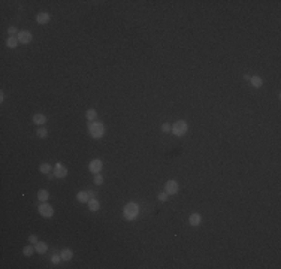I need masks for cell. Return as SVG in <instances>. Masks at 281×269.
<instances>
[{
  "instance_id": "cell-11",
  "label": "cell",
  "mask_w": 281,
  "mask_h": 269,
  "mask_svg": "<svg viewBox=\"0 0 281 269\" xmlns=\"http://www.w3.org/2000/svg\"><path fill=\"white\" fill-rule=\"evenodd\" d=\"M34 250H36V253L43 254V253L48 250V245H47L45 242H36V244H34Z\"/></svg>"
},
{
  "instance_id": "cell-9",
  "label": "cell",
  "mask_w": 281,
  "mask_h": 269,
  "mask_svg": "<svg viewBox=\"0 0 281 269\" xmlns=\"http://www.w3.org/2000/svg\"><path fill=\"white\" fill-rule=\"evenodd\" d=\"M36 21H38L39 24H47V23L49 21V13H47V12L38 13V17H36Z\"/></svg>"
},
{
  "instance_id": "cell-27",
  "label": "cell",
  "mask_w": 281,
  "mask_h": 269,
  "mask_svg": "<svg viewBox=\"0 0 281 269\" xmlns=\"http://www.w3.org/2000/svg\"><path fill=\"white\" fill-rule=\"evenodd\" d=\"M28 241L33 242V244H36V242H38V236H36V235H30V236H28Z\"/></svg>"
},
{
  "instance_id": "cell-28",
  "label": "cell",
  "mask_w": 281,
  "mask_h": 269,
  "mask_svg": "<svg viewBox=\"0 0 281 269\" xmlns=\"http://www.w3.org/2000/svg\"><path fill=\"white\" fill-rule=\"evenodd\" d=\"M8 32H9V36H14V34L17 33V28H15V27H9Z\"/></svg>"
},
{
  "instance_id": "cell-3",
  "label": "cell",
  "mask_w": 281,
  "mask_h": 269,
  "mask_svg": "<svg viewBox=\"0 0 281 269\" xmlns=\"http://www.w3.org/2000/svg\"><path fill=\"white\" fill-rule=\"evenodd\" d=\"M171 132L177 136H183V134L187 132V123L185 121H177L173 126H172Z\"/></svg>"
},
{
  "instance_id": "cell-12",
  "label": "cell",
  "mask_w": 281,
  "mask_h": 269,
  "mask_svg": "<svg viewBox=\"0 0 281 269\" xmlns=\"http://www.w3.org/2000/svg\"><path fill=\"white\" fill-rule=\"evenodd\" d=\"M200 221H202V217H200L199 214H192L190 217H188V223H190L192 226H199Z\"/></svg>"
},
{
  "instance_id": "cell-7",
  "label": "cell",
  "mask_w": 281,
  "mask_h": 269,
  "mask_svg": "<svg viewBox=\"0 0 281 269\" xmlns=\"http://www.w3.org/2000/svg\"><path fill=\"white\" fill-rule=\"evenodd\" d=\"M17 38H18V40H20L21 43H30V40H32V33L27 32V30H23V32L18 33Z\"/></svg>"
},
{
  "instance_id": "cell-8",
  "label": "cell",
  "mask_w": 281,
  "mask_h": 269,
  "mask_svg": "<svg viewBox=\"0 0 281 269\" xmlns=\"http://www.w3.org/2000/svg\"><path fill=\"white\" fill-rule=\"evenodd\" d=\"M102 166H103V163L100 160H93L90 163V170H91L93 174H99V172L102 170Z\"/></svg>"
},
{
  "instance_id": "cell-16",
  "label": "cell",
  "mask_w": 281,
  "mask_h": 269,
  "mask_svg": "<svg viewBox=\"0 0 281 269\" xmlns=\"http://www.w3.org/2000/svg\"><path fill=\"white\" fill-rule=\"evenodd\" d=\"M48 197H49V193L47 190H39V191H38V199L41 202H47Z\"/></svg>"
},
{
  "instance_id": "cell-6",
  "label": "cell",
  "mask_w": 281,
  "mask_h": 269,
  "mask_svg": "<svg viewBox=\"0 0 281 269\" xmlns=\"http://www.w3.org/2000/svg\"><path fill=\"white\" fill-rule=\"evenodd\" d=\"M54 175L57 176V178H64V176L68 175V169H66V166H63L62 163H57L55 168H54Z\"/></svg>"
},
{
  "instance_id": "cell-1",
  "label": "cell",
  "mask_w": 281,
  "mask_h": 269,
  "mask_svg": "<svg viewBox=\"0 0 281 269\" xmlns=\"http://www.w3.org/2000/svg\"><path fill=\"white\" fill-rule=\"evenodd\" d=\"M123 214L126 220H133L138 214H139V206H138L135 202H129L123 209Z\"/></svg>"
},
{
  "instance_id": "cell-25",
  "label": "cell",
  "mask_w": 281,
  "mask_h": 269,
  "mask_svg": "<svg viewBox=\"0 0 281 269\" xmlns=\"http://www.w3.org/2000/svg\"><path fill=\"white\" fill-rule=\"evenodd\" d=\"M60 260H62V256H53V257H51V262L55 263V265H58Z\"/></svg>"
},
{
  "instance_id": "cell-26",
  "label": "cell",
  "mask_w": 281,
  "mask_h": 269,
  "mask_svg": "<svg viewBox=\"0 0 281 269\" xmlns=\"http://www.w3.org/2000/svg\"><path fill=\"white\" fill-rule=\"evenodd\" d=\"M171 129H172V127H171V126H169V124H166V123H165V124H163V126H162V130H163L165 133H168V132H171Z\"/></svg>"
},
{
  "instance_id": "cell-10",
  "label": "cell",
  "mask_w": 281,
  "mask_h": 269,
  "mask_svg": "<svg viewBox=\"0 0 281 269\" xmlns=\"http://www.w3.org/2000/svg\"><path fill=\"white\" fill-rule=\"evenodd\" d=\"M33 123L34 124H38V126H42V124L47 123V117L42 115V114H34L33 115Z\"/></svg>"
},
{
  "instance_id": "cell-23",
  "label": "cell",
  "mask_w": 281,
  "mask_h": 269,
  "mask_svg": "<svg viewBox=\"0 0 281 269\" xmlns=\"http://www.w3.org/2000/svg\"><path fill=\"white\" fill-rule=\"evenodd\" d=\"M102 181H103V176L100 174H96V176H94V182H96L97 185H100V184H102Z\"/></svg>"
},
{
  "instance_id": "cell-20",
  "label": "cell",
  "mask_w": 281,
  "mask_h": 269,
  "mask_svg": "<svg viewBox=\"0 0 281 269\" xmlns=\"http://www.w3.org/2000/svg\"><path fill=\"white\" fill-rule=\"evenodd\" d=\"M39 170H41L42 174H49V170H51V165H48V163H42L41 168H39Z\"/></svg>"
},
{
  "instance_id": "cell-21",
  "label": "cell",
  "mask_w": 281,
  "mask_h": 269,
  "mask_svg": "<svg viewBox=\"0 0 281 269\" xmlns=\"http://www.w3.org/2000/svg\"><path fill=\"white\" fill-rule=\"evenodd\" d=\"M33 251H36V250H34L32 245H27V247H24V250H23V254H24V256H32V254H33Z\"/></svg>"
},
{
  "instance_id": "cell-15",
  "label": "cell",
  "mask_w": 281,
  "mask_h": 269,
  "mask_svg": "<svg viewBox=\"0 0 281 269\" xmlns=\"http://www.w3.org/2000/svg\"><path fill=\"white\" fill-rule=\"evenodd\" d=\"M60 256H62V260H66V262H68V260H70V259H72L73 253H72V250L64 248L62 253H60Z\"/></svg>"
},
{
  "instance_id": "cell-5",
  "label": "cell",
  "mask_w": 281,
  "mask_h": 269,
  "mask_svg": "<svg viewBox=\"0 0 281 269\" xmlns=\"http://www.w3.org/2000/svg\"><path fill=\"white\" fill-rule=\"evenodd\" d=\"M178 182L177 181H173V180H171V181H168L166 182V187H165V191L168 193V195H175L177 191H178Z\"/></svg>"
},
{
  "instance_id": "cell-2",
  "label": "cell",
  "mask_w": 281,
  "mask_h": 269,
  "mask_svg": "<svg viewBox=\"0 0 281 269\" xmlns=\"http://www.w3.org/2000/svg\"><path fill=\"white\" fill-rule=\"evenodd\" d=\"M88 130H90V134L93 136V138H102L103 133H105V127H103L102 123H97V121H93V123H90L88 126Z\"/></svg>"
},
{
  "instance_id": "cell-29",
  "label": "cell",
  "mask_w": 281,
  "mask_h": 269,
  "mask_svg": "<svg viewBox=\"0 0 281 269\" xmlns=\"http://www.w3.org/2000/svg\"><path fill=\"white\" fill-rule=\"evenodd\" d=\"M0 100H2V102L5 100V94H3V91H2V93H0Z\"/></svg>"
},
{
  "instance_id": "cell-13",
  "label": "cell",
  "mask_w": 281,
  "mask_h": 269,
  "mask_svg": "<svg viewBox=\"0 0 281 269\" xmlns=\"http://www.w3.org/2000/svg\"><path fill=\"white\" fill-rule=\"evenodd\" d=\"M99 208H100V203H99L94 197H91V199L88 200V209L90 211H97Z\"/></svg>"
},
{
  "instance_id": "cell-19",
  "label": "cell",
  "mask_w": 281,
  "mask_h": 269,
  "mask_svg": "<svg viewBox=\"0 0 281 269\" xmlns=\"http://www.w3.org/2000/svg\"><path fill=\"white\" fill-rule=\"evenodd\" d=\"M85 115H87V118H88L90 121H94V120H96V117H97V112L94 111V109H88Z\"/></svg>"
},
{
  "instance_id": "cell-17",
  "label": "cell",
  "mask_w": 281,
  "mask_h": 269,
  "mask_svg": "<svg viewBox=\"0 0 281 269\" xmlns=\"http://www.w3.org/2000/svg\"><path fill=\"white\" fill-rule=\"evenodd\" d=\"M251 85L253 87H256V88H259V87H262V84H263V81H262V78L260 76H251Z\"/></svg>"
},
{
  "instance_id": "cell-18",
  "label": "cell",
  "mask_w": 281,
  "mask_h": 269,
  "mask_svg": "<svg viewBox=\"0 0 281 269\" xmlns=\"http://www.w3.org/2000/svg\"><path fill=\"white\" fill-rule=\"evenodd\" d=\"M18 38H15V36H9V39L6 40V43H8V47L9 48H15L17 45H18Z\"/></svg>"
},
{
  "instance_id": "cell-22",
  "label": "cell",
  "mask_w": 281,
  "mask_h": 269,
  "mask_svg": "<svg viewBox=\"0 0 281 269\" xmlns=\"http://www.w3.org/2000/svg\"><path fill=\"white\" fill-rule=\"evenodd\" d=\"M36 134H38L39 138H47L48 132H47V129H45V127H39V129H38V132H36Z\"/></svg>"
},
{
  "instance_id": "cell-4",
  "label": "cell",
  "mask_w": 281,
  "mask_h": 269,
  "mask_svg": "<svg viewBox=\"0 0 281 269\" xmlns=\"http://www.w3.org/2000/svg\"><path fill=\"white\" fill-rule=\"evenodd\" d=\"M39 214L42 217H45V218H49V217H53L54 214V211H53V206L47 203V202H42L41 205H39Z\"/></svg>"
},
{
  "instance_id": "cell-14",
  "label": "cell",
  "mask_w": 281,
  "mask_h": 269,
  "mask_svg": "<svg viewBox=\"0 0 281 269\" xmlns=\"http://www.w3.org/2000/svg\"><path fill=\"white\" fill-rule=\"evenodd\" d=\"M76 199H78L79 202H88L91 197H90L88 191H79V193L76 195Z\"/></svg>"
},
{
  "instance_id": "cell-24",
  "label": "cell",
  "mask_w": 281,
  "mask_h": 269,
  "mask_svg": "<svg viewBox=\"0 0 281 269\" xmlns=\"http://www.w3.org/2000/svg\"><path fill=\"white\" fill-rule=\"evenodd\" d=\"M158 200H162V202H166L168 200V193H165V191H163V193H158Z\"/></svg>"
}]
</instances>
